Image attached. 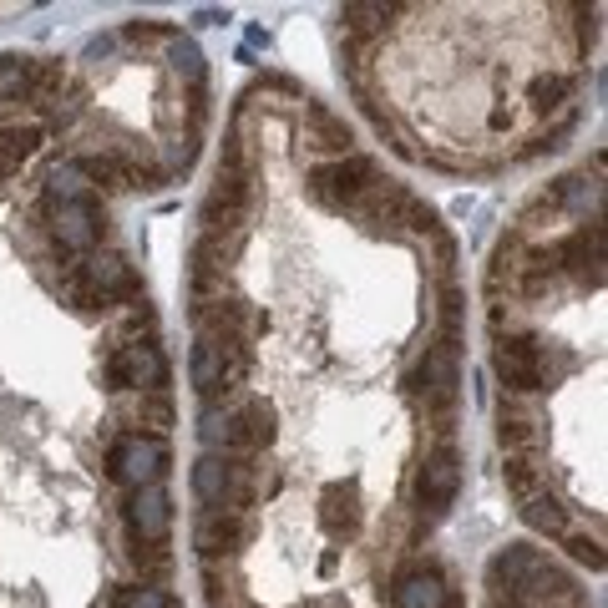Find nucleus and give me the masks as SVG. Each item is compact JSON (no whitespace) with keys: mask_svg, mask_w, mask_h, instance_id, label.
<instances>
[{"mask_svg":"<svg viewBox=\"0 0 608 608\" xmlns=\"http://www.w3.org/2000/svg\"><path fill=\"white\" fill-rule=\"evenodd\" d=\"M137 416L152 426V436H157L163 426H173V396H167V390H147V396H137Z\"/></svg>","mask_w":608,"mask_h":608,"instance_id":"nucleus-22","label":"nucleus"},{"mask_svg":"<svg viewBox=\"0 0 608 608\" xmlns=\"http://www.w3.org/2000/svg\"><path fill=\"white\" fill-rule=\"evenodd\" d=\"M522 507V517L538 532H548V538H568L573 532V517H568V507L558 502V497H548V491H538V497H527V502H517Z\"/></svg>","mask_w":608,"mask_h":608,"instance_id":"nucleus-16","label":"nucleus"},{"mask_svg":"<svg viewBox=\"0 0 608 608\" xmlns=\"http://www.w3.org/2000/svg\"><path fill=\"white\" fill-rule=\"evenodd\" d=\"M167 61H173V71L177 76H183L187 86H193V92H203V76H208V66H203V51L193 46V41H187V35H167Z\"/></svg>","mask_w":608,"mask_h":608,"instance_id":"nucleus-17","label":"nucleus"},{"mask_svg":"<svg viewBox=\"0 0 608 608\" xmlns=\"http://www.w3.org/2000/svg\"><path fill=\"white\" fill-rule=\"evenodd\" d=\"M46 218H51V238H56L61 254H96V244L106 238V208L96 193H82V198H66V203H46Z\"/></svg>","mask_w":608,"mask_h":608,"instance_id":"nucleus-4","label":"nucleus"},{"mask_svg":"<svg viewBox=\"0 0 608 608\" xmlns=\"http://www.w3.org/2000/svg\"><path fill=\"white\" fill-rule=\"evenodd\" d=\"M244 538H248L244 512H228V507H203V517L193 522V548H198L203 562H213V558H223V552L244 548Z\"/></svg>","mask_w":608,"mask_h":608,"instance_id":"nucleus-8","label":"nucleus"},{"mask_svg":"<svg viewBox=\"0 0 608 608\" xmlns=\"http://www.w3.org/2000/svg\"><path fill=\"white\" fill-rule=\"evenodd\" d=\"M234 416H238V426L248 431V446H254V451L274 446V436H279V416H274L269 400L248 396V400H238V406H234Z\"/></svg>","mask_w":608,"mask_h":608,"instance_id":"nucleus-14","label":"nucleus"},{"mask_svg":"<svg viewBox=\"0 0 608 608\" xmlns=\"http://www.w3.org/2000/svg\"><path fill=\"white\" fill-rule=\"evenodd\" d=\"M223 421H228V406H208L203 410V426H198V436H203V446H213V451H218L223 446Z\"/></svg>","mask_w":608,"mask_h":608,"instance_id":"nucleus-23","label":"nucleus"},{"mask_svg":"<svg viewBox=\"0 0 608 608\" xmlns=\"http://www.w3.org/2000/svg\"><path fill=\"white\" fill-rule=\"evenodd\" d=\"M390 15H396V5H345V11H339V25H345V35H355V41H360V35L380 31Z\"/></svg>","mask_w":608,"mask_h":608,"instance_id":"nucleus-19","label":"nucleus"},{"mask_svg":"<svg viewBox=\"0 0 608 608\" xmlns=\"http://www.w3.org/2000/svg\"><path fill=\"white\" fill-rule=\"evenodd\" d=\"M568 552H573L578 562H588V568H603V552H598V538H578V532H568Z\"/></svg>","mask_w":608,"mask_h":608,"instance_id":"nucleus-24","label":"nucleus"},{"mask_svg":"<svg viewBox=\"0 0 608 608\" xmlns=\"http://www.w3.org/2000/svg\"><path fill=\"white\" fill-rule=\"evenodd\" d=\"M35 76H41V56L5 51V56H0V106L35 102Z\"/></svg>","mask_w":608,"mask_h":608,"instance_id":"nucleus-12","label":"nucleus"},{"mask_svg":"<svg viewBox=\"0 0 608 608\" xmlns=\"http://www.w3.org/2000/svg\"><path fill=\"white\" fill-rule=\"evenodd\" d=\"M167 461H173V451H167L163 436H152V431H122L117 441L106 446V477L127 491L163 481Z\"/></svg>","mask_w":608,"mask_h":608,"instance_id":"nucleus-2","label":"nucleus"},{"mask_svg":"<svg viewBox=\"0 0 608 608\" xmlns=\"http://www.w3.org/2000/svg\"><path fill=\"white\" fill-rule=\"evenodd\" d=\"M106 608H173V598L152 583H137V588H117V593L106 598Z\"/></svg>","mask_w":608,"mask_h":608,"instance_id":"nucleus-21","label":"nucleus"},{"mask_svg":"<svg viewBox=\"0 0 608 608\" xmlns=\"http://www.w3.org/2000/svg\"><path fill=\"white\" fill-rule=\"evenodd\" d=\"M573 76H568V71H552V76H538V82L527 86V106H532V112H558L562 102H568V96H573Z\"/></svg>","mask_w":608,"mask_h":608,"instance_id":"nucleus-18","label":"nucleus"},{"mask_svg":"<svg viewBox=\"0 0 608 608\" xmlns=\"http://www.w3.org/2000/svg\"><path fill=\"white\" fill-rule=\"evenodd\" d=\"M375 187H380V173L360 152H339L329 163L309 167V198L325 203V208H360Z\"/></svg>","mask_w":608,"mask_h":608,"instance_id":"nucleus-1","label":"nucleus"},{"mask_svg":"<svg viewBox=\"0 0 608 608\" xmlns=\"http://www.w3.org/2000/svg\"><path fill=\"white\" fill-rule=\"evenodd\" d=\"M46 137H51V132L41 127V122H15V127H0V183L21 173L35 152L46 147Z\"/></svg>","mask_w":608,"mask_h":608,"instance_id":"nucleus-11","label":"nucleus"},{"mask_svg":"<svg viewBox=\"0 0 608 608\" xmlns=\"http://www.w3.org/2000/svg\"><path fill=\"white\" fill-rule=\"evenodd\" d=\"M127 522H132V532H137V542L163 548V542H167V527H173V497H167L163 481L127 491Z\"/></svg>","mask_w":608,"mask_h":608,"instance_id":"nucleus-7","label":"nucleus"},{"mask_svg":"<svg viewBox=\"0 0 608 608\" xmlns=\"http://www.w3.org/2000/svg\"><path fill=\"white\" fill-rule=\"evenodd\" d=\"M390 608H451V588H446V578L436 568L410 562L390 583Z\"/></svg>","mask_w":608,"mask_h":608,"instance_id":"nucleus-9","label":"nucleus"},{"mask_svg":"<svg viewBox=\"0 0 608 608\" xmlns=\"http://www.w3.org/2000/svg\"><path fill=\"white\" fill-rule=\"evenodd\" d=\"M491 370L502 380V396H538L548 386V360H542V345L527 335H497L491 345Z\"/></svg>","mask_w":608,"mask_h":608,"instance_id":"nucleus-5","label":"nucleus"},{"mask_svg":"<svg viewBox=\"0 0 608 608\" xmlns=\"http://www.w3.org/2000/svg\"><path fill=\"white\" fill-rule=\"evenodd\" d=\"M106 380L122 390H137V396L167 390V360L152 339H127V345H117L106 355Z\"/></svg>","mask_w":608,"mask_h":608,"instance_id":"nucleus-6","label":"nucleus"},{"mask_svg":"<svg viewBox=\"0 0 608 608\" xmlns=\"http://www.w3.org/2000/svg\"><path fill=\"white\" fill-rule=\"evenodd\" d=\"M456 350H451V339L446 345H436V350H426L421 370H416V386L426 390V406L431 410H451L456 406Z\"/></svg>","mask_w":608,"mask_h":608,"instance_id":"nucleus-10","label":"nucleus"},{"mask_svg":"<svg viewBox=\"0 0 608 608\" xmlns=\"http://www.w3.org/2000/svg\"><path fill=\"white\" fill-rule=\"evenodd\" d=\"M193 497H198L203 507H223V497H228V456H213V451L198 456V467H193Z\"/></svg>","mask_w":608,"mask_h":608,"instance_id":"nucleus-15","label":"nucleus"},{"mask_svg":"<svg viewBox=\"0 0 608 608\" xmlns=\"http://www.w3.org/2000/svg\"><path fill=\"white\" fill-rule=\"evenodd\" d=\"M507 487H512L517 502H527V497H538L542 491V471L532 467V456H507Z\"/></svg>","mask_w":608,"mask_h":608,"instance_id":"nucleus-20","label":"nucleus"},{"mask_svg":"<svg viewBox=\"0 0 608 608\" xmlns=\"http://www.w3.org/2000/svg\"><path fill=\"white\" fill-rule=\"evenodd\" d=\"M187 380L198 390L203 400L223 396V365H218V350H213V339H193V355H187Z\"/></svg>","mask_w":608,"mask_h":608,"instance_id":"nucleus-13","label":"nucleus"},{"mask_svg":"<svg viewBox=\"0 0 608 608\" xmlns=\"http://www.w3.org/2000/svg\"><path fill=\"white\" fill-rule=\"evenodd\" d=\"M456 487H461V461H456V446L441 441L426 456V467L416 471V527H410V538H421L436 517H446V507L456 502Z\"/></svg>","mask_w":608,"mask_h":608,"instance_id":"nucleus-3","label":"nucleus"}]
</instances>
